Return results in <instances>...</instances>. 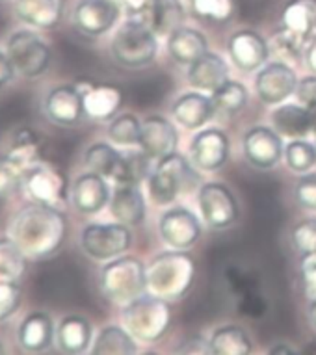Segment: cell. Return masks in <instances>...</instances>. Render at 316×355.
<instances>
[{"instance_id":"e0dca14e","label":"cell","mask_w":316,"mask_h":355,"mask_svg":"<svg viewBox=\"0 0 316 355\" xmlns=\"http://www.w3.org/2000/svg\"><path fill=\"white\" fill-rule=\"evenodd\" d=\"M78 89L82 92L84 112L86 117L94 121H108L114 119L117 110L123 103V92L112 84H95V82H76Z\"/></svg>"},{"instance_id":"681fc988","label":"cell","mask_w":316,"mask_h":355,"mask_svg":"<svg viewBox=\"0 0 316 355\" xmlns=\"http://www.w3.org/2000/svg\"><path fill=\"white\" fill-rule=\"evenodd\" d=\"M17 78V71L13 67L12 60L8 56L6 49H0V92L6 89Z\"/></svg>"},{"instance_id":"9c48e42d","label":"cell","mask_w":316,"mask_h":355,"mask_svg":"<svg viewBox=\"0 0 316 355\" xmlns=\"http://www.w3.org/2000/svg\"><path fill=\"white\" fill-rule=\"evenodd\" d=\"M132 233L125 223H88L80 233V248L94 261H112L129 251Z\"/></svg>"},{"instance_id":"3957f363","label":"cell","mask_w":316,"mask_h":355,"mask_svg":"<svg viewBox=\"0 0 316 355\" xmlns=\"http://www.w3.org/2000/svg\"><path fill=\"white\" fill-rule=\"evenodd\" d=\"M8 56L17 76L24 80L42 78L53 64V49L34 28H19L6 37Z\"/></svg>"},{"instance_id":"4fadbf2b","label":"cell","mask_w":316,"mask_h":355,"mask_svg":"<svg viewBox=\"0 0 316 355\" xmlns=\"http://www.w3.org/2000/svg\"><path fill=\"white\" fill-rule=\"evenodd\" d=\"M296 86H298L296 73L285 62L264 65L255 80V92L264 105H281L283 101L296 92Z\"/></svg>"},{"instance_id":"5bb4252c","label":"cell","mask_w":316,"mask_h":355,"mask_svg":"<svg viewBox=\"0 0 316 355\" xmlns=\"http://www.w3.org/2000/svg\"><path fill=\"white\" fill-rule=\"evenodd\" d=\"M56 344V324L45 311H32L19 322L17 346L26 354H45Z\"/></svg>"},{"instance_id":"d4e9b609","label":"cell","mask_w":316,"mask_h":355,"mask_svg":"<svg viewBox=\"0 0 316 355\" xmlns=\"http://www.w3.org/2000/svg\"><path fill=\"white\" fill-rule=\"evenodd\" d=\"M229 80V67L222 56L207 51L203 56L190 64L188 82L201 92H216L218 87Z\"/></svg>"},{"instance_id":"ffe728a7","label":"cell","mask_w":316,"mask_h":355,"mask_svg":"<svg viewBox=\"0 0 316 355\" xmlns=\"http://www.w3.org/2000/svg\"><path fill=\"white\" fill-rule=\"evenodd\" d=\"M190 153L195 168L203 171H216L227 162L229 138L218 128H207L200 135H195L190 146Z\"/></svg>"},{"instance_id":"836d02e7","label":"cell","mask_w":316,"mask_h":355,"mask_svg":"<svg viewBox=\"0 0 316 355\" xmlns=\"http://www.w3.org/2000/svg\"><path fill=\"white\" fill-rule=\"evenodd\" d=\"M184 21V8L181 0H157L149 13L147 28L155 34L170 35Z\"/></svg>"},{"instance_id":"6f0895ef","label":"cell","mask_w":316,"mask_h":355,"mask_svg":"<svg viewBox=\"0 0 316 355\" xmlns=\"http://www.w3.org/2000/svg\"><path fill=\"white\" fill-rule=\"evenodd\" d=\"M0 2H12V0H0Z\"/></svg>"},{"instance_id":"cb8c5ba5","label":"cell","mask_w":316,"mask_h":355,"mask_svg":"<svg viewBox=\"0 0 316 355\" xmlns=\"http://www.w3.org/2000/svg\"><path fill=\"white\" fill-rule=\"evenodd\" d=\"M108 207L110 214L125 225H140L146 218V199L140 184H117Z\"/></svg>"},{"instance_id":"f907efd6","label":"cell","mask_w":316,"mask_h":355,"mask_svg":"<svg viewBox=\"0 0 316 355\" xmlns=\"http://www.w3.org/2000/svg\"><path fill=\"white\" fill-rule=\"evenodd\" d=\"M177 352L179 354H212L211 340H205V338L201 337H192L184 340Z\"/></svg>"},{"instance_id":"f546056e","label":"cell","mask_w":316,"mask_h":355,"mask_svg":"<svg viewBox=\"0 0 316 355\" xmlns=\"http://www.w3.org/2000/svg\"><path fill=\"white\" fill-rule=\"evenodd\" d=\"M207 49L209 45H207L205 35L188 26H179L168 37V51L177 64H193L207 53Z\"/></svg>"},{"instance_id":"5b68a950","label":"cell","mask_w":316,"mask_h":355,"mask_svg":"<svg viewBox=\"0 0 316 355\" xmlns=\"http://www.w3.org/2000/svg\"><path fill=\"white\" fill-rule=\"evenodd\" d=\"M123 324L127 331L138 340L155 343L170 329L171 309L168 300L158 296H138L123 309Z\"/></svg>"},{"instance_id":"ee69618b","label":"cell","mask_w":316,"mask_h":355,"mask_svg":"<svg viewBox=\"0 0 316 355\" xmlns=\"http://www.w3.org/2000/svg\"><path fill=\"white\" fill-rule=\"evenodd\" d=\"M292 242L304 257L316 253V218L299 221L292 231Z\"/></svg>"},{"instance_id":"7a4b0ae2","label":"cell","mask_w":316,"mask_h":355,"mask_svg":"<svg viewBox=\"0 0 316 355\" xmlns=\"http://www.w3.org/2000/svg\"><path fill=\"white\" fill-rule=\"evenodd\" d=\"M147 291L162 300H179L190 291L195 277V262L184 250L166 251L146 268Z\"/></svg>"},{"instance_id":"7bdbcfd3","label":"cell","mask_w":316,"mask_h":355,"mask_svg":"<svg viewBox=\"0 0 316 355\" xmlns=\"http://www.w3.org/2000/svg\"><path fill=\"white\" fill-rule=\"evenodd\" d=\"M23 184V169L10 162L4 155H0V199H8L21 192Z\"/></svg>"},{"instance_id":"8d00e7d4","label":"cell","mask_w":316,"mask_h":355,"mask_svg":"<svg viewBox=\"0 0 316 355\" xmlns=\"http://www.w3.org/2000/svg\"><path fill=\"white\" fill-rule=\"evenodd\" d=\"M108 138L117 146L132 147L140 146L141 140V123L132 114H121L112 119L108 127Z\"/></svg>"},{"instance_id":"d590c367","label":"cell","mask_w":316,"mask_h":355,"mask_svg":"<svg viewBox=\"0 0 316 355\" xmlns=\"http://www.w3.org/2000/svg\"><path fill=\"white\" fill-rule=\"evenodd\" d=\"M212 103L216 106V110L222 114H227V116L238 114L247 105L246 86L240 82L227 80L212 94Z\"/></svg>"},{"instance_id":"d6a6232c","label":"cell","mask_w":316,"mask_h":355,"mask_svg":"<svg viewBox=\"0 0 316 355\" xmlns=\"http://www.w3.org/2000/svg\"><path fill=\"white\" fill-rule=\"evenodd\" d=\"M211 348L214 355H249L253 344L238 326H222L212 333Z\"/></svg>"},{"instance_id":"9a60e30c","label":"cell","mask_w":316,"mask_h":355,"mask_svg":"<svg viewBox=\"0 0 316 355\" xmlns=\"http://www.w3.org/2000/svg\"><path fill=\"white\" fill-rule=\"evenodd\" d=\"M158 231L168 245L175 250H188L200 240L201 223L190 210L177 207L160 216Z\"/></svg>"},{"instance_id":"f35d334b","label":"cell","mask_w":316,"mask_h":355,"mask_svg":"<svg viewBox=\"0 0 316 355\" xmlns=\"http://www.w3.org/2000/svg\"><path fill=\"white\" fill-rule=\"evenodd\" d=\"M288 168L296 173H307L316 166V147L309 141L294 140L285 147Z\"/></svg>"},{"instance_id":"7402d4cb","label":"cell","mask_w":316,"mask_h":355,"mask_svg":"<svg viewBox=\"0 0 316 355\" xmlns=\"http://www.w3.org/2000/svg\"><path fill=\"white\" fill-rule=\"evenodd\" d=\"M229 54L236 67L255 71L266 62L270 54L268 43L253 30H238L229 40Z\"/></svg>"},{"instance_id":"e575fe53","label":"cell","mask_w":316,"mask_h":355,"mask_svg":"<svg viewBox=\"0 0 316 355\" xmlns=\"http://www.w3.org/2000/svg\"><path fill=\"white\" fill-rule=\"evenodd\" d=\"M26 270V257L12 236H0V279L21 281Z\"/></svg>"},{"instance_id":"bcb514c9","label":"cell","mask_w":316,"mask_h":355,"mask_svg":"<svg viewBox=\"0 0 316 355\" xmlns=\"http://www.w3.org/2000/svg\"><path fill=\"white\" fill-rule=\"evenodd\" d=\"M296 199L304 209L316 212V175H305L296 184Z\"/></svg>"},{"instance_id":"9f6ffc18","label":"cell","mask_w":316,"mask_h":355,"mask_svg":"<svg viewBox=\"0 0 316 355\" xmlns=\"http://www.w3.org/2000/svg\"><path fill=\"white\" fill-rule=\"evenodd\" d=\"M315 147H316V127H315Z\"/></svg>"},{"instance_id":"277c9868","label":"cell","mask_w":316,"mask_h":355,"mask_svg":"<svg viewBox=\"0 0 316 355\" xmlns=\"http://www.w3.org/2000/svg\"><path fill=\"white\" fill-rule=\"evenodd\" d=\"M100 291L110 302L127 305L147 291V272L136 257H116L100 270Z\"/></svg>"},{"instance_id":"b9f144b4","label":"cell","mask_w":316,"mask_h":355,"mask_svg":"<svg viewBox=\"0 0 316 355\" xmlns=\"http://www.w3.org/2000/svg\"><path fill=\"white\" fill-rule=\"evenodd\" d=\"M305 41H301L298 35H294L292 32H288L287 28L277 30L270 41V49L272 53L281 56L287 62H292V60H298L301 56V49H304Z\"/></svg>"},{"instance_id":"60d3db41","label":"cell","mask_w":316,"mask_h":355,"mask_svg":"<svg viewBox=\"0 0 316 355\" xmlns=\"http://www.w3.org/2000/svg\"><path fill=\"white\" fill-rule=\"evenodd\" d=\"M192 12L201 19L223 23L234 13V0H188Z\"/></svg>"},{"instance_id":"db71d44e","label":"cell","mask_w":316,"mask_h":355,"mask_svg":"<svg viewBox=\"0 0 316 355\" xmlns=\"http://www.w3.org/2000/svg\"><path fill=\"white\" fill-rule=\"evenodd\" d=\"M309 318H310V324L315 326L316 329V300L309 303Z\"/></svg>"},{"instance_id":"4dcf8cb0","label":"cell","mask_w":316,"mask_h":355,"mask_svg":"<svg viewBox=\"0 0 316 355\" xmlns=\"http://www.w3.org/2000/svg\"><path fill=\"white\" fill-rule=\"evenodd\" d=\"M84 164L88 166L89 171H95V173L103 175L105 179H112L114 182H117L119 175H121V168H123V155L105 141H99L86 149Z\"/></svg>"},{"instance_id":"11a10c76","label":"cell","mask_w":316,"mask_h":355,"mask_svg":"<svg viewBox=\"0 0 316 355\" xmlns=\"http://www.w3.org/2000/svg\"><path fill=\"white\" fill-rule=\"evenodd\" d=\"M6 354V344H4V340L0 338V355Z\"/></svg>"},{"instance_id":"6da1fadb","label":"cell","mask_w":316,"mask_h":355,"mask_svg":"<svg viewBox=\"0 0 316 355\" xmlns=\"http://www.w3.org/2000/svg\"><path fill=\"white\" fill-rule=\"evenodd\" d=\"M8 236L30 261H45L62 250L67 239V218L60 207L30 203L19 209L8 225Z\"/></svg>"},{"instance_id":"ac0fdd59","label":"cell","mask_w":316,"mask_h":355,"mask_svg":"<svg viewBox=\"0 0 316 355\" xmlns=\"http://www.w3.org/2000/svg\"><path fill=\"white\" fill-rule=\"evenodd\" d=\"M19 23L34 30H54L64 17V0H12Z\"/></svg>"},{"instance_id":"8992f818","label":"cell","mask_w":316,"mask_h":355,"mask_svg":"<svg viewBox=\"0 0 316 355\" xmlns=\"http://www.w3.org/2000/svg\"><path fill=\"white\" fill-rule=\"evenodd\" d=\"M198 173L179 153L158 160L149 181V196L157 205H170L179 193L190 192L198 184Z\"/></svg>"},{"instance_id":"c3c4849f","label":"cell","mask_w":316,"mask_h":355,"mask_svg":"<svg viewBox=\"0 0 316 355\" xmlns=\"http://www.w3.org/2000/svg\"><path fill=\"white\" fill-rule=\"evenodd\" d=\"M301 279H304L305 296L309 302L316 300V253L304 257L301 262Z\"/></svg>"},{"instance_id":"44dd1931","label":"cell","mask_w":316,"mask_h":355,"mask_svg":"<svg viewBox=\"0 0 316 355\" xmlns=\"http://www.w3.org/2000/svg\"><path fill=\"white\" fill-rule=\"evenodd\" d=\"M177 128L164 117L151 116L141 123L140 147L152 160H162L173 155L177 151Z\"/></svg>"},{"instance_id":"f5cc1de1","label":"cell","mask_w":316,"mask_h":355,"mask_svg":"<svg viewBox=\"0 0 316 355\" xmlns=\"http://www.w3.org/2000/svg\"><path fill=\"white\" fill-rule=\"evenodd\" d=\"M270 354H274V355H279V354H287V355H292L294 352L290 348H288L287 344H275L274 348L270 349Z\"/></svg>"},{"instance_id":"f1b7e54d","label":"cell","mask_w":316,"mask_h":355,"mask_svg":"<svg viewBox=\"0 0 316 355\" xmlns=\"http://www.w3.org/2000/svg\"><path fill=\"white\" fill-rule=\"evenodd\" d=\"M272 123L279 135H285L288 138H304L310 130H315L316 116H313L301 105H283L274 110Z\"/></svg>"},{"instance_id":"74e56055","label":"cell","mask_w":316,"mask_h":355,"mask_svg":"<svg viewBox=\"0 0 316 355\" xmlns=\"http://www.w3.org/2000/svg\"><path fill=\"white\" fill-rule=\"evenodd\" d=\"M151 160L147 153H130L123 155V168L116 184H140L151 177Z\"/></svg>"},{"instance_id":"30bf717a","label":"cell","mask_w":316,"mask_h":355,"mask_svg":"<svg viewBox=\"0 0 316 355\" xmlns=\"http://www.w3.org/2000/svg\"><path fill=\"white\" fill-rule=\"evenodd\" d=\"M42 110L56 127H78L86 117L82 92L76 84H60L51 87L43 97Z\"/></svg>"},{"instance_id":"484cf974","label":"cell","mask_w":316,"mask_h":355,"mask_svg":"<svg viewBox=\"0 0 316 355\" xmlns=\"http://www.w3.org/2000/svg\"><path fill=\"white\" fill-rule=\"evenodd\" d=\"M42 138L35 135L30 127H19L10 135L4 157L13 162L17 168L24 169L32 164L42 162Z\"/></svg>"},{"instance_id":"1f68e13d","label":"cell","mask_w":316,"mask_h":355,"mask_svg":"<svg viewBox=\"0 0 316 355\" xmlns=\"http://www.w3.org/2000/svg\"><path fill=\"white\" fill-rule=\"evenodd\" d=\"M94 355H134L138 354V346L134 337L127 331V327L106 326L99 331L91 344Z\"/></svg>"},{"instance_id":"d6986e66","label":"cell","mask_w":316,"mask_h":355,"mask_svg":"<svg viewBox=\"0 0 316 355\" xmlns=\"http://www.w3.org/2000/svg\"><path fill=\"white\" fill-rule=\"evenodd\" d=\"M244 155L247 162L261 169L274 168L281 160L283 141L268 127H255L244 136Z\"/></svg>"},{"instance_id":"816d5d0a","label":"cell","mask_w":316,"mask_h":355,"mask_svg":"<svg viewBox=\"0 0 316 355\" xmlns=\"http://www.w3.org/2000/svg\"><path fill=\"white\" fill-rule=\"evenodd\" d=\"M305 60H307V65L316 73V37H313L307 47V53H305Z\"/></svg>"},{"instance_id":"4316f807","label":"cell","mask_w":316,"mask_h":355,"mask_svg":"<svg viewBox=\"0 0 316 355\" xmlns=\"http://www.w3.org/2000/svg\"><path fill=\"white\" fill-rule=\"evenodd\" d=\"M216 112L211 97L203 94H184L173 103L171 114L184 128H201Z\"/></svg>"},{"instance_id":"83f0119b","label":"cell","mask_w":316,"mask_h":355,"mask_svg":"<svg viewBox=\"0 0 316 355\" xmlns=\"http://www.w3.org/2000/svg\"><path fill=\"white\" fill-rule=\"evenodd\" d=\"M283 28L301 41L316 37V0H290L281 13Z\"/></svg>"},{"instance_id":"ab89813d","label":"cell","mask_w":316,"mask_h":355,"mask_svg":"<svg viewBox=\"0 0 316 355\" xmlns=\"http://www.w3.org/2000/svg\"><path fill=\"white\" fill-rule=\"evenodd\" d=\"M23 303L21 281L0 279V324H6L17 315Z\"/></svg>"},{"instance_id":"52a82bcc","label":"cell","mask_w":316,"mask_h":355,"mask_svg":"<svg viewBox=\"0 0 316 355\" xmlns=\"http://www.w3.org/2000/svg\"><path fill=\"white\" fill-rule=\"evenodd\" d=\"M157 51V34L132 21H127L112 40V56L117 64L129 69H140L151 64Z\"/></svg>"},{"instance_id":"7dc6e473","label":"cell","mask_w":316,"mask_h":355,"mask_svg":"<svg viewBox=\"0 0 316 355\" xmlns=\"http://www.w3.org/2000/svg\"><path fill=\"white\" fill-rule=\"evenodd\" d=\"M294 94L298 97L299 105L305 106L313 116H316V76H305V78H301Z\"/></svg>"},{"instance_id":"f6af8a7d","label":"cell","mask_w":316,"mask_h":355,"mask_svg":"<svg viewBox=\"0 0 316 355\" xmlns=\"http://www.w3.org/2000/svg\"><path fill=\"white\" fill-rule=\"evenodd\" d=\"M116 2L119 4V8H123L127 12L129 21L147 28V19H149V13H151L157 0H116Z\"/></svg>"},{"instance_id":"7c38bea8","label":"cell","mask_w":316,"mask_h":355,"mask_svg":"<svg viewBox=\"0 0 316 355\" xmlns=\"http://www.w3.org/2000/svg\"><path fill=\"white\" fill-rule=\"evenodd\" d=\"M200 210L212 229L229 227L238 218V205L233 192L220 182H207L200 188Z\"/></svg>"},{"instance_id":"ba28073f","label":"cell","mask_w":316,"mask_h":355,"mask_svg":"<svg viewBox=\"0 0 316 355\" xmlns=\"http://www.w3.org/2000/svg\"><path fill=\"white\" fill-rule=\"evenodd\" d=\"M21 193L30 203L62 207L71 199L69 182L65 175L54 166L37 162L23 169Z\"/></svg>"},{"instance_id":"2e32d148","label":"cell","mask_w":316,"mask_h":355,"mask_svg":"<svg viewBox=\"0 0 316 355\" xmlns=\"http://www.w3.org/2000/svg\"><path fill=\"white\" fill-rule=\"evenodd\" d=\"M110 187L103 175L88 171L78 175L71 184V205L76 212L84 216H94L110 203Z\"/></svg>"},{"instance_id":"603a6c76","label":"cell","mask_w":316,"mask_h":355,"mask_svg":"<svg viewBox=\"0 0 316 355\" xmlns=\"http://www.w3.org/2000/svg\"><path fill=\"white\" fill-rule=\"evenodd\" d=\"M94 327L86 316L67 315L56 326V346L62 354H86L91 346Z\"/></svg>"},{"instance_id":"8fae6325","label":"cell","mask_w":316,"mask_h":355,"mask_svg":"<svg viewBox=\"0 0 316 355\" xmlns=\"http://www.w3.org/2000/svg\"><path fill=\"white\" fill-rule=\"evenodd\" d=\"M119 19L116 0H78L71 13V23L80 34L99 37L114 28Z\"/></svg>"}]
</instances>
